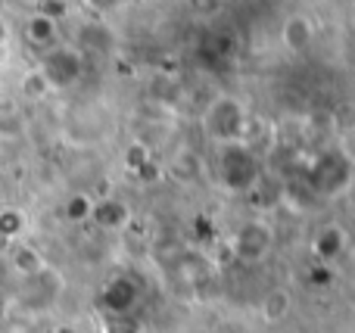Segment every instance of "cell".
<instances>
[{"label":"cell","instance_id":"cell-1","mask_svg":"<svg viewBox=\"0 0 355 333\" xmlns=\"http://www.w3.org/2000/svg\"><path fill=\"white\" fill-rule=\"evenodd\" d=\"M246 125H250V118H246L243 103L234 97L212 100L202 112V128L218 147H237L246 137Z\"/></svg>","mask_w":355,"mask_h":333},{"label":"cell","instance_id":"cell-2","mask_svg":"<svg viewBox=\"0 0 355 333\" xmlns=\"http://www.w3.org/2000/svg\"><path fill=\"white\" fill-rule=\"evenodd\" d=\"M37 75H41V81L47 87H69L81 75V53L75 47L56 44V47H50L41 53Z\"/></svg>","mask_w":355,"mask_h":333},{"label":"cell","instance_id":"cell-3","mask_svg":"<svg viewBox=\"0 0 355 333\" xmlns=\"http://www.w3.org/2000/svg\"><path fill=\"white\" fill-rule=\"evenodd\" d=\"M281 44L287 53H306L315 44V19L306 12H290L281 22Z\"/></svg>","mask_w":355,"mask_h":333},{"label":"cell","instance_id":"cell-4","mask_svg":"<svg viewBox=\"0 0 355 333\" xmlns=\"http://www.w3.org/2000/svg\"><path fill=\"white\" fill-rule=\"evenodd\" d=\"M25 41L31 44V47H37L44 53V50L56 47V19L50 16V12H37V16L28 19V25H25Z\"/></svg>","mask_w":355,"mask_h":333},{"label":"cell","instance_id":"cell-5","mask_svg":"<svg viewBox=\"0 0 355 333\" xmlns=\"http://www.w3.org/2000/svg\"><path fill=\"white\" fill-rule=\"evenodd\" d=\"M12 265H16L19 274H25V278H35V274L44 271V262H41V253L31 246H19L16 253H12Z\"/></svg>","mask_w":355,"mask_h":333},{"label":"cell","instance_id":"cell-6","mask_svg":"<svg viewBox=\"0 0 355 333\" xmlns=\"http://www.w3.org/2000/svg\"><path fill=\"white\" fill-rule=\"evenodd\" d=\"M290 312V293H284V290H275V293H268L265 296V303H262V315L268 318V321H281L284 315Z\"/></svg>","mask_w":355,"mask_h":333},{"label":"cell","instance_id":"cell-7","mask_svg":"<svg viewBox=\"0 0 355 333\" xmlns=\"http://www.w3.org/2000/svg\"><path fill=\"white\" fill-rule=\"evenodd\" d=\"M131 3L135 0H81V6L87 12H94V16H116V12L128 10Z\"/></svg>","mask_w":355,"mask_h":333},{"label":"cell","instance_id":"cell-8","mask_svg":"<svg viewBox=\"0 0 355 333\" xmlns=\"http://www.w3.org/2000/svg\"><path fill=\"white\" fill-rule=\"evenodd\" d=\"M19 228H22V218H19L16 212H3V215H0V237H3V240L16 237Z\"/></svg>","mask_w":355,"mask_h":333},{"label":"cell","instance_id":"cell-9","mask_svg":"<svg viewBox=\"0 0 355 333\" xmlns=\"http://www.w3.org/2000/svg\"><path fill=\"white\" fill-rule=\"evenodd\" d=\"M103 333H141V327H137V324H131L128 318H116V321L106 324Z\"/></svg>","mask_w":355,"mask_h":333},{"label":"cell","instance_id":"cell-10","mask_svg":"<svg viewBox=\"0 0 355 333\" xmlns=\"http://www.w3.org/2000/svg\"><path fill=\"white\" fill-rule=\"evenodd\" d=\"M10 41V28H6V22L0 19V50H3V44Z\"/></svg>","mask_w":355,"mask_h":333},{"label":"cell","instance_id":"cell-11","mask_svg":"<svg viewBox=\"0 0 355 333\" xmlns=\"http://www.w3.org/2000/svg\"><path fill=\"white\" fill-rule=\"evenodd\" d=\"M0 315H3V296H0Z\"/></svg>","mask_w":355,"mask_h":333},{"label":"cell","instance_id":"cell-12","mask_svg":"<svg viewBox=\"0 0 355 333\" xmlns=\"http://www.w3.org/2000/svg\"><path fill=\"white\" fill-rule=\"evenodd\" d=\"M352 19H355V6H352Z\"/></svg>","mask_w":355,"mask_h":333}]
</instances>
